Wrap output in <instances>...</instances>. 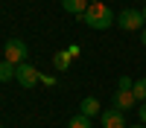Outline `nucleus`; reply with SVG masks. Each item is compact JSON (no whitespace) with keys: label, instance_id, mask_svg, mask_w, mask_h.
I'll use <instances>...</instances> for the list:
<instances>
[{"label":"nucleus","instance_id":"obj_5","mask_svg":"<svg viewBox=\"0 0 146 128\" xmlns=\"http://www.w3.org/2000/svg\"><path fill=\"white\" fill-rule=\"evenodd\" d=\"M100 119H102V125H105V128H129V125H126L123 111H117V108L102 111V114H100Z\"/></svg>","mask_w":146,"mask_h":128},{"label":"nucleus","instance_id":"obj_17","mask_svg":"<svg viewBox=\"0 0 146 128\" xmlns=\"http://www.w3.org/2000/svg\"><path fill=\"white\" fill-rule=\"evenodd\" d=\"M88 3H100V0H88Z\"/></svg>","mask_w":146,"mask_h":128},{"label":"nucleus","instance_id":"obj_2","mask_svg":"<svg viewBox=\"0 0 146 128\" xmlns=\"http://www.w3.org/2000/svg\"><path fill=\"white\" fill-rule=\"evenodd\" d=\"M117 23H120V29H126V32H140L143 29V12H137V9H123L117 15Z\"/></svg>","mask_w":146,"mask_h":128},{"label":"nucleus","instance_id":"obj_10","mask_svg":"<svg viewBox=\"0 0 146 128\" xmlns=\"http://www.w3.org/2000/svg\"><path fill=\"white\" fill-rule=\"evenodd\" d=\"M131 93H135V99L143 105V102H146V79H135V87H131Z\"/></svg>","mask_w":146,"mask_h":128},{"label":"nucleus","instance_id":"obj_9","mask_svg":"<svg viewBox=\"0 0 146 128\" xmlns=\"http://www.w3.org/2000/svg\"><path fill=\"white\" fill-rule=\"evenodd\" d=\"M70 58H73V55H70L67 50L56 53V55H53V64H56V70H67V67H70Z\"/></svg>","mask_w":146,"mask_h":128},{"label":"nucleus","instance_id":"obj_1","mask_svg":"<svg viewBox=\"0 0 146 128\" xmlns=\"http://www.w3.org/2000/svg\"><path fill=\"white\" fill-rule=\"evenodd\" d=\"M79 20H85L91 29H108V26L114 23V15H111V9L100 0V3H91L88 9H85V15H82Z\"/></svg>","mask_w":146,"mask_h":128},{"label":"nucleus","instance_id":"obj_4","mask_svg":"<svg viewBox=\"0 0 146 128\" xmlns=\"http://www.w3.org/2000/svg\"><path fill=\"white\" fill-rule=\"evenodd\" d=\"M15 79H18V85H21V87H35V85L41 81V73H38L32 64L23 61V64H18V70H15Z\"/></svg>","mask_w":146,"mask_h":128},{"label":"nucleus","instance_id":"obj_16","mask_svg":"<svg viewBox=\"0 0 146 128\" xmlns=\"http://www.w3.org/2000/svg\"><path fill=\"white\" fill-rule=\"evenodd\" d=\"M129 128H146V125H129Z\"/></svg>","mask_w":146,"mask_h":128},{"label":"nucleus","instance_id":"obj_12","mask_svg":"<svg viewBox=\"0 0 146 128\" xmlns=\"http://www.w3.org/2000/svg\"><path fill=\"white\" fill-rule=\"evenodd\" d=\"M67 128H94L91 125V116H85V114H76L73 119L67 122Z\"/></svg>","mask_w":146,"mask_h":128},{"label":"nucleus","instance_id":"obj_6","mask_svg":"<svg viewBox=\"0 0 146 128\" xmlns=\"http://www.w3.org/2000/svg\"><path fill=\"white\" fill-rule=\"evenodd\" d=\"M135 102H137V99H135V93H131V90H117V93H114V108H117V111H129Z\"/></svg>","mask_w":146,"mask_h":128},{"label":"nucleus","instance_id":"obj_19","mask_svg":"<svg viewBox=\"0 0 146 128\" xmlns=\"http://www.w3.org/2000/svg\"><path fill=\"white\" fill-rule=\"evenodd\" d=\"M0 128H3V125H0Z\"/></svg>","mask_w":146,"mask_h":128},{"label":"nucleus","instance_id":"obj_8","mask_svg":"<svg viewBox=\"0 0 146 128\" xmlns=\"http://www.w3.org/2000/svg\"><path fill=\"white\" fill-rule=\"evenodd\" d=\"M79 114H85V116H96V114H102V108H100V99H96V96H85V99H82V108H79Z\"/></svg>","mask_w":146,"mask_h":128},{"label":"nucleus","instance_id":"obj_7","mask_svg":"<svg viewBox=\"0 0 146 128\" xmlns=\"http://www.w3.org/2000/svg\"><path fill=\"white\" fill-rule=\"evenodd\" d=\"M88 6H91L88 0H62V9H64V12H70V15H76V18H82Z\"/></svg>","mask_w":146,"mask_h":128},{"label":"nucleus","instance_id":"obj_13","mask_svg":"<svg viewBox=\"0 0 146 128\" xmlns=\"http://www.w3.org/2000/svg\"><path fill=\"white\" fill-rule=\"evenodd\" d=\"M131 87H135V79H131V76H120L117 90H131Z\"/></svg>","mask_w":146,"mask_h":128},{"label":"nucleus","instance_id":"obj_3","mask_svg":"<svg viewBox=\"0 0 146 128\" xmlns=\"http://www.w3.org/2000/svg\"><path fill=\"white\" fill-rule=\"evenodd\" d=\"M6 58H3V61H9V64H23V61H27V44H23L21 38H9L6 41Z\"/></svg>","mask_w":146,"mask_h":128},{"label":"nucleus","instance_id":"obj_11","mask_svg":"<svg viewBox=\"0 0 146 128\" xmlns=\"http://www.w3.org/2000/svg\"><path fill=\"white\" fill-rule=\"evenodd\" d=\"M15 64H9V61H0V81H12L15 79Z\"/></svg>","mask_w":146,"mask_h":128},{"label":"nucleus","instance_id":"obj_14","mask_svg":"<svg viewBox=\"0 0 146 128\" xmlns=\"http://www.w3.org/2000/svg\"><path fill=\"white\" fill-rule=\"evenodd\" d=\"M140 122H143V125H146V102H143V105H140Z\"/></svg>","mask_w":146,"mask_h":128},{"label":"nucleus","instance_id":"obj_15","mask_svg":"<svg viewBox=\"0 0 146 128\" xmlns=\"http://www.w3.org/2000/svg\"><path fill=\"white\" fill-rule=\"evenodd\" d=\"M140 44L146 47V29H140Z\"/></svg>","mask_w":146,"mask_h":128},{"label":"nucleus","instance_id":"obj_18","mask_svg":"<svg viewBox=\"0 0 146 128\" xmlns=\"http://www.w3.org/2000/svg\"><path fill=\"white\" fill-rule=\"evenodd\" d=\"M143 20H146V9H143Z\"/></svg>","mask_w":146,"mask_h":128}]
</instances>
